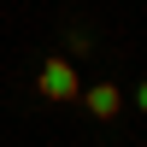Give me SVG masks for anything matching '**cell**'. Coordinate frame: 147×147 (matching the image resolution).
<instances>
[{
	"label": "cell",
	"instance_id": "1",
	"mask_svg": "<svg viewBox=\"0 0 147 147\" xmlns=\"http://www.w3.org/2000/svg\"><path fill=\"white\" fill-rule=\"evenodd\" d=\"M35 88H41V100L65 106V100H77V94H82V77H77V65H71L65 53H53V59L41 65V77H35Z\"/></svg>",
	"mask_w": 147,
	"mask_h": 147
},
{
	"label": "cell",
	"instance_id": "2",
	"mask_svg": "<svg viewBox=\"0 0 147 147\" xmlns=\"http://www.w3.org/2000/svg\"><path fill=\"white\" fill-rule=\"evenodd\" d=\"M77 100L88 106V118H100V124H112V118L124 112V94H118V82H88Z\"/></svg>",
	"mask_w": 147,
	"mask_h": 147
},
{
	"label": "cell",
	"instance_id": "3",
	"mask_svg": "<svg viewBox=\"0 0 147 147\" xmlns=\"http://www.w3.org/2000/svg\"><path fill=\"white\" fill-rule=\"evenodd\" d=\"M136 106H141V112H147V77L136 82Z\"/></svg>",
	"mask_w": 147,
	"mask_h": 147
}]
</instances>
